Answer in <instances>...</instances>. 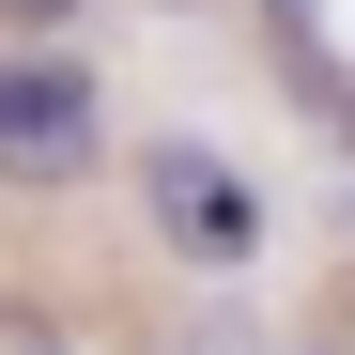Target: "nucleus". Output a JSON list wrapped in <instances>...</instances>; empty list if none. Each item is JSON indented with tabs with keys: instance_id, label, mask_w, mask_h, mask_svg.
Listing matches in <instances>:
<instances>
[{
	"instance_id": "obj_2",
	"label": "nucleus",
	"mask_w": 355,
	"mask_h": 355,
	"mask_svg": "<svg viewBox=\"0 0 355 355\" xmlns=\"http://www.w3.org/2000/svg\"><path fill=\"white\" fill-rule=\"evenodd\" d=\"M93 124H108L93 62H62V46H16V62H0V170H16V186L93 170Z\"/></svg>"
},
{
	"instance_id": "obj_4",
	"label": "nucleus",
	"mask_w": 355,
	"mask_h": 355,
	"mask_svg": "<svg viewBox=\"0 0 355 355\" xmlns=\"http://www.w3.org/2000/svg\"><path fill=\"white\" fill-rule=\"evenodd\" d=\"M78 16V0H0V31H62Z\"/></svg>"
},
{
	"instance_id": "obj_1",
	"label": "nucleus",
	"mask_w": 355,
	"mask_h": 355,
	"mask_svg": "<svg viewBox=\"0 0 355 355\" xmlns=\"http://www.w3.org/2000/svg\"><path fill=\"white\" fill-rule=\"evenodd\" d=\"M139 201H155V232H170L201 278L263 263V186H248L232 155H201V139H155V155H139Z\"/></svg>"
},
{
	"instance_id": "obj_3",
	"label": "nucleus",
	"mask_w": 355,
	"mask_h": 355,
	"mask_svg": "<svg viewBox=\"0 0 355 355\" xmlns=\"http://www.w3.org/2000/svg\"><path fill=\"white\" fill-rule=\"evenodd\" d=\"M0 355H62V324H46V309H0Z\"/></svg>"
},
{
	"instance_id": "obj_5",
	"label": "nucleus",
	"mask_w": 355,
	"mask_h": 355,
	"mask_svg": "<svg viewBox=\"0 0 355 355\" xmlns=\"http://www.w3.org/2000/svg\"><path fill=\"white\" fill-rule=\"evenodd\" d=\"M263 16H278V31H293V46H309V16H324V0H263Z\"/></svg>"
}]
</instances>
